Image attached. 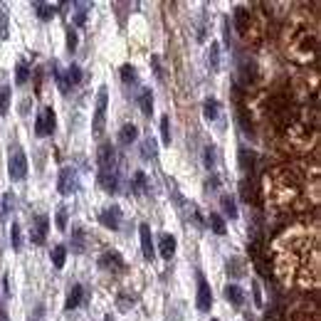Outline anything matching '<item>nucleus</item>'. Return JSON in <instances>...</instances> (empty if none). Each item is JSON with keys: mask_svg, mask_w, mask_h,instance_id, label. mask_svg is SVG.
<instances>
[{"mask_svg": "<svg viewBox=\"0 0 321 321\" xmlns=\"http://www.w3.org/2000/svg\"><path fill=\"white\" fill-rule=\"evenodd\" d=\"M131 304H133V296H119V309L121 311H126Z\"/></svg>", "mask_w": 321, "mask_h": 321, "instance_id": "45", "label": "nucleus"}, {"mask_svg": "<svg viewBox=\"0 0 321 321\" xmlns=\"http://www.w3.org/2000/svg\"><path fill=\"white\" fill-rule=\"evenodd\" d=\"M319 232L309 227H291L272 242V269L282 284L291 289H316L319 287V262H321Z\"/></svg>", "mask_w": 321, "mask_h": 321, "instance_id": "1", "label": "nucleus"}, {"mask_svg": "<svg viewBox=\"0 0 321 321\" xmlns=\"http://www.w3.org/2000/svg\"><path fill=\"white\" fill-rule=\"evenodd\" d=\"M264 193L277 213H306L319 203V171L316 166H282L267 173Z\"/></svg>", "mask_w": 321, "mask_h": 321, "instance_id": "2", "label": "nucleus"}, {"mask_svg": "<svg viewBox=\"0 0 321 321\" xmlns=\"http://www.w3.org/2000/svg\"><path fill=\"white\" fill-rule=\"evenodd\" d=\"M99 220H101V225H104L106 230H119V227H121V208H119V205H111V208L101 210Z\"/></svg>", "mask_w": 321, "mask_h": 321, "instance_id": "10", "label": "nucleus"}, {"mask_svg": "<svg viewBox=\"0 0 321 321\" xmlns=\"http://www.w3.org/2000/svg\"><path fill=\"white\" fill-rule=\"evenodd\" d=\"M47 230H50V218L47 215H37V220H35V230H32V242L35 245H42L45 242V237H47Z\"/></svg>", "mask_w": 321, "mask_h": 321, "instance_id": "14", "label": "nucleus"}, {"mask_svg": "<svg viewBox=\"0 0 321 321\" xmlns=\"http://www.w3.org/2000/svg\"><path fill=\"white\" fill-rule=\"evenodd\" d=\"M284 55L296 64H309L319 57V25L309 13H294L282 30Z\"/></svg>", "mask_w": 321, "mask_h": 321, "instance_id": "4", "label": "nucleus"}, {"mask_svg": "<svg viewBox=\"0 0 321 321\" xmlns=\"http://www.w3.org/2000/svg\"><path fill=\"white\" fill-rule=\"evenodd\" d=\"M146 191V176L141 171L133 173V193H143Z\"/></svg>", "mask_w": 321, "mask_h": 321, "instance_id": "37", "label": "nucleus"}, {"mask_svg": "<svg viewBox=\"0 0 321 321\" xmlns=\"http://www.w3.org/2000/svg\"><path fill=\"white\" fill-rule=\"evenodd\" d=\"M74 186H77L74 171H72V168H62V171H60V181H57V191H60L62 195H69V193H74Z\"/></svg>", "mask_w": 321, "mask_h": 321, "instance_id": "13", "label": "nucleus"}, {"mask_svg": "<svg viewBox=\"0 0 321 321\" xmlns=\"http://www.w3.org/2000/svg\"><path fill=\"white\" fill-rule=\"evenodd\" d=\"M28 77H30V69H28V64H25V62H20V64L15 67V82H18V84H25V82H28Z\"/></svg>", "mask_w": 321, "mask_h": 321, "instance_id": "35", "label": "nucleus"}, {"mask_svg": "<svg viewBox=\"0 0 321 321\" xmlns=\"http://www.w3.org/2000/svg\"><path fill=\"white\" fill-rule=\"evenodd\" d=\"M138 104H141V111H143L146 116L153 111V94H151V89H143V92H141V96H138Z\"/></svg>", "mask_w": 321, "mask_h": 321, "instance_id": "26", "label": "nucleus"}, {"mask_svg": "<svg viewBox=\"0 0 321 321\" xmlns=\"http://www.w3.org/2000/svg\"><path fill=\"white\" fill-rule=\"evenodd\" d=\"M267 321H284V316L277 314V311H272V314H267Z\"/></svg>", "mask_w": 321, "mask_h": 321, "instance_id": "47", "label": "nucleus"}, {"mask_svg": "<svg viewBox=\"0 0 321 321\" xmlns=\"http://www.w3.org/2000/svg\"><path fill=\"white\" fill-rule=\"evenodd\" d=\"M99 267L106 269V272H119V269H124V259L116 250H109L99 257Z\"/></svg>", "mask_w": 321, "mask_h": 321, "instance_id": "11", "label": "nucleus"}, {"mask_svg": "<svg viewBox=\"0 0 321 321\" xmlns=\"http://www.w3.org/2000/svg\"><path fill=\"white\" fill-rule=\"evenodd\" d=\"M30 104H32V99H23V104H20V114H23V116L30 114Z\"/></svg>", "mask_w": 321, "mask_h": 321, "instance_id": "46", "label": "nucleus"}, {"mask_svg": "<svg viewBox=\"0 0 321 321\" xmlns=\"http://www.w3.org/2000/svg\"><path fill=\"white\" fill-rule=\"evenodd\" d=\"M67 47H69V52H74V47H77V32L74 30H69V35H67Z\"/></svg>", "mask_w": 321, "mask_h": 321, "instance_id": "44", "label": "nucleus"}, {"mask_svg": "<svg viewBox=\"0 0 321 321\" xmlns=\"http://www.w3.org/2000/svg\"><path fill=\"white\" fill-rule=\"evenodd\" d=\"M141 156H143L146 160L156 156V143H153L151 138H148V141H143V148H141Z\"/></svg>", "mask_w": 321, "mask_h": 321, "instance_id": "40", "label": "nucleus"}, {"mask_svg": "<svg viewBox=\"0 0 321 321\" xmlns=\"http://www.w3.org/2000/svg\"><path fill=\"white\" fill-rule=\"evenodd\" d=\"M213 306V291L205 282V277L198 274V311H208Z\"/></svg>", "mask_w": 321, "mask_h": 321, "instance_id": "12", "label": "nucleus"}, {"mask_svg": "<svg viewBox=\"0 0 321 321\" xmlns=\"http://www.w3.org/2000/svg\"><path fill=\"white\" fill-rule=\"evenodd\" d=\"M55 126H57L55 109H52V106H45V109L37 114V119H35V133H37V136L52 133V131H55Z\"/></svg>", "mask_w": 321, "mask_h": 321, "instance_id": "8", "label": "nucleus"}, {"mask_svg": "<svg viewBox=\"0 0 321 321\" xmlns=\"http://www.w3.org/2000/svg\"><path fill=\"white\" fill-rule=\"evenodd\" d=\"M82 299H84V287H79V284H74V287L69 289V294H67V301H64V309H67V311H72V309H77V306L82 304Z\"/></svg>", "mask_w": 321, "mask_h": 321, "instance_id": "18", "label": "nucleus"}, {"mask_svg": "<svg viewBox=\"0 0 321 321\" xmlns=\"http://www.w3.org/2000/svg\"><path fill=\"white\" fill-rule=\"evenodd\" d=\"M64 259H67V247L57 245V247L52 250V264H55V269H62V267H64Z\"/></svg>", "mask_w": 321, "mask_h": 321, "instance_id": "28", "label": "nucleus"}, {"mask_svg": "<svg viewBox=\"0 0 321 321\" xmlns=\"http://www.w3.org/2000/svg\"><path fill=\"white\" fill-rule=\"evenodd\" d=\"M151 64H153V74H156V79H158V82H163V69H160L158 57H151Z\"/></svg>", "mask_w": 321, "mask_h": 321, "instance_id": "43", "label": "nucleus"}, {"mask_svg": "<svg viewBox=\"0 0 321 321\" xmlns=\"http://www.w3.org/2000/svg\"><path fill=\"white\" fill-rule=\"evenodd\" d=\"M218 186H220V181H218V178L213 176V178L208 181V191H210V188H218Z\"/></svg>", "mask_w": 321, "mask_h": 321, "instance_id": "48", "label": "nucleus"}, {"mask_svg": "<svg viewBox=\"0 0 321 321\" xmlns=\"http://www.w3.org/2000/svg\"><path fill=\"white\" fill-rule=\"evenodd\" d=\"M225 299H227L230 304H235V306H242L245 294H242V289H240L237 284H227V287H225Z\"/></svg>", "mask_w": 321, "mask_h": 321, "instance_id": "20", "label": "nucleus"}, {"mask_svg": "<svg viewBox=\"0 0 321 321\" xmlns=\"http://www.w3.org/2000/svg\"><path fill=\"white\" fill-rule=\"evenodd\" d=\"M210 225H213V232L215 235H225L227 230H225V220H223V215H218V213H210Z\"/></svg>", "mask_w": 321, "mask_h": 321, "instance_id": "30", "label": "nucleus"}, {"mask_svg": "<svg viewBox=\"0 0 321 321\" xmlns=\"http://www.w3.org/2000/svg\"><path fill=\"white\" fill-rule=\"evenodd\" d=\"M210 69L213 72L220 69V45L218 42H210Z\"/></svg>", "mask_w": 321, "mask_h": 321, "instance_id": "33", "label": "nucleus"}, {"mask_svg": "<svg viewBox=\"0 0 321 321\" xmlns=\"http://www.w3.org/2000/svg\"><path fill=\"white\" fill-rule=\"evenodd\" d=\"M213 321H218V319H213Z\"/></svg>", "mask_w": 321, "mask_h": 321, "instance_id": "51", "label": "nucleus"}, {"mask_svg": "<svg viewBox=\"0 0 321 321\" xmlns=\"http://www.w3.org/2000/svg\"><path fill=\"white\" fill-rule=\"evenodd\" d=\"M220 205H223V213H225L230 220L237 218V205H235V200H232L230 195H223V198H220Z\"/></svg>", "mask_w": 321, "mask_h": 321, "instance_id": "27", "label": "nucleus"}, {"mask_svg": "<svg viewBox=\"0 0 321 321\" xmlns=\"http://www.w3.org/2000/svg\"><path fill=\"white\" fill-rule=\"evenodd\" d=\"M240 74H242V82L250 87L255 79H257V64H255V60H242V64H240Z\"/></svg>", "mask_w": 321, "mask_h": 321, "instance_id": "17", "label": "nucleus"}, {"mask_svg": "<svg viewBox=\"0 0 321 321\" xmlns=\"http://www.w3.org/2000/svg\"><path fill=\"white\" fill-rule=\"evenodd\" d=\"M8 173L13 181H23L28 176V158L20 148H10V158H8Z\"/></svg>", "mask_w": 321, "mask_h": 321, "instance_id": "6", "label": "nucleus"}, {"mask_svg": "<svg viewBox=\"0 0 321 321\" xmlns=\"http://www.w3.org/2000/svg\"><path fill=\"white\" fill-rule=\"evenodd\" d=\"M77 15H74V23L77 25H84V20H87V13L84 10H89V3H77Z\"/></svg>", "mask_w": 321, "mask_h": 321, "instance_id": "39", "label": "nucleus"}, {"mask_svg": "<svg viewBox=\"0 0 321 321\" xmlns=\"http://www.w3.org/2000/svg\"><path fill=\"white\" fill-rule=\"evenodd\" d=\"M218 111H220L218 99H205V104H203V116H205L208 121H213V119H218Z\"/></svg>", "mask_w": 321, "mask_h": 321, "instance_id": "24", "label": "nucleus"}, {"mask_svg": "<svg viewBox=\"0 0 321 321\" xmlns=\"http://www.w3.org/2000/svg\"><path fill=\"white\" fill-rule=\"evenodd\" d=\"M106 171H116V148L111 143L99 146V173H106Z\"/></svg>", "mask_w": 321, "mask_h": 321, "instance_id": "9", "label": "nucleus"}, {"mask_svg": "<svg viewBox=\"0 0 321 321\" xmlns=\"http://www.w3.org/2000/svg\"><path fill=\"white\" fill-rule=\"evenodd\" d=\"M10 109V87H3L0 89V116H5Z\"/></svg>", "mask_w": 321, "mask_h": 321, "instance_id": "32", "label": "nucleus"}, {"mask_svg": "<svg viewBox=\"0 0 321 321\" xmlns=\"http://www.w3.org/2000/svg\"><path fill=\"white\" fill-rule=\"evenodd\" d=\"M55 223H57V230H67V208H60V210H57Z\"/></svg>", "mask_w": 321, "mask_h": 321, "instance_id": "41", "label": "nucleus"}, {"mask_svg": "<svg viewBox=\"0 0 321 321\" xmlns=\"http://www.w3.org/2000/svg\"><path fill=\"white\" fill-rule=\"evenodd\" d=\"M227 274H230L232 279H240V277L245 274V262H242V259H237V257L227 259Z\"/></svg>", "mask_w": 321, "mask_h": 321, "instance_id": "23", "label": "nucleus"}, {"mask_svg": "<svg viewBox=\"0 0 321 321\" xmlns=\"http://www.w3.org/2000/svg\"><path fill=\"white\" fill-rule=\"evenodd\" d=\"M235 28L250 42H259L262 40V25L255 23V13L250 8H237L235 10Z\"/></svg>", "mask_w": 321, "mask_h": 321, "instance_id": "5", "label": "nucleus"}, {"mask_svg": "<svg viewBox=\"0 0 321 321\" xmlns=\"http://www.w3.org/2000/svg\"><path fill=\"white\" fill-rule=\"evenodd\" d=\"M277 133L284 148L294 153H304L316 143L319 136V114L309 109H291L289 104H279L274 111Z\"/></svg>", "mask_w": 321, "mask_h": 321, "instance_id": "3", "label": "nucleus"}, {"mask_svg": "<svg viewBox=\"0 0 321 321\" xmlns=\"http://www.w3.org/2000/svg\"><path fill=\"white\" fill-rule=\"evenodd\" d=\"M291 321H319V311L316 309H309V306H301Z\"/></svg>", "mask_w": 321, "mask_h": 321, "instance_id": "25", "label": "nucleus"}, {"mask_svg": "<svg viewBox=\"0 0 321 321\" xmlns=\"http://www.w3.org/2000/svg\"><path fill=\"white\" fill-rule=\"evenodd\" d=\"M10 242H13V250H20V247H23V235H20V225H18V223L10 225Z\"/></svg>", "mask_w": 321, "mask_h": 321, "instance_id": "34", "label": "nucleus"}, {"mask_svg": "<svg viewBox=\"0 0 321 321\" xmlns=\"http://www.w3.org/2000/svg\"><path fill=\"white\" fill-rule=\"evenodd\" d=\"M109 89L101 87L99 94H96V109H94V124H92V133L94 136H101L104 131V121H106V101H109Z\"/></svg>", "mask_w": 321, "mask_h": 321, "instance_id": "7", "label": "nucleus"}, {"mask_svg": "<svg viewBox=\"0 0 321 321\" xmlns=\"http://www.w3.org/2000/svg\"><path fill=\"white\" fill-rule=\"evenodd\" d=\"M158 252H160V257H163V259H171L176 255V237L173 235H160Z\"/></svg>", "mask_w": 321, "mask_h": 321, "instance_id": "16", "label": "nucleus"}, {"mask_svg": "<svg viewBox=\"0 0 321 321\" xmlns=\"http://www.w3.org/2000/svg\"><path fill=\"white\" fill-rule=\"evenodd\" d=\"M252 163H255V156H252V151L250 148H240V166H242V171H252Z\"/></svg>", "mask_w": 321, "mask_h": 321, "instance_id": "29", "label": "nucleus"}, {"mask_svg": "<svg viewBox=\"0 0 321 321\" xmlns=\"http://www.w3.org/2000/svg\"><path fill=\"white\" fill-rule=\"evenodd\" d=\"M32 8L37 10V18H40V20H52L55 13H57V8H55V5H47V3H32Z\"/></svg>", "mask_w": 321, "mask_h": 321, "instance_id": "21", "label": "nucleus"}, {"mask_svg": "<svg viewBox=\"0 0 321 321\" xmlns=\"http://www.w3.org/2000/svg\"><path fill=\"white\" fill-rule=\"evenodd\" d=\"M136 138H138V128L133 124H124L121 131H119V143L121 146H131Z\"/></svg>", "mask_w": 321, "mask_h": 321, "instance_id": "19", "label": "nucleus"}, {"mask_svg": "<svg viewBox=\"0 0 321 321\" xmlns=\"http://www.w3.org/2000/svg\"><path fill=\"white\" fill-rule=\"evenodd\" d=\"M255 301H257V304H262V296H259V284H257V282H255Z\"/></svg>", "mask_w": 321, "mask_h": 321, "instance_id": "49", "label": "nucleus"}, {"mask_svg": "<svg viewBox=\"0 0 321 321\" xmlns=\"http://www.w3.org/2000/svg\"><path fill=\"white\" fill-rule=\"evenodd\" d=\"M160 141H163V146H171V119L168 116L160 119Z\"/></svg>", "mask_w": 321, "mask_h": 321, "instance_id": "31", "label": "nucleus"}, {"mask_svg": "<svg viewBox=\"0 0 321 321\" xmlns=\"http://www.w3.org/2000/svg\"><path fill=\"white\" fill-rule=\"evenodd\" d=\"M104 321H114V319H111V316H106V319H104Z\"/></svg>", "mask_w": 321, "mask_h": 321, "instance_id": "50", "label": "nucleus"}, {"mask_svg": "<svg viewBox=\"0 0 321 321\" xmlns=\"http://www.w3.org/2000/svg\"><path fill=\"white\" fill-rule=\"evenodd\" d=\"M213 166H215V148L208 146V148H205V168L213 171Z\"/></svg>", "mask_w": 321, "mask_h": 321, "instance_id": "42", "label": "nucleus"}, {"mask_svg": "<svg viewBox=\"0 0 321 321\" xmlns=\"http://www.w3.org/2000/svg\"><path fill=\"white\" fill-rule=\"evenodd\" d=\"M72 252H77V255L84 252V230L82 227H72Z\"/></svg>", "mask_w": 321, "mask_h": 321, "instance_id": "22", "label": "nucleus"}, {"mask_svg": "<svg viewBox=\"0 0 321 321\" xmlns=\"http://www.w3.org/2000/svg\"><path fill=\"white\" fill-rule=\"evenodd\" d=\"M79 79H82V69H79L77 64H72V67L67 69V82H69V84H77ZM67 82H64V84H67Z\"/></svg>", "mask_w": 321, "mask_h": 321, "instance_id": "38", "label": "nucleus"}, {"mask_svg": "<svg viewBox=\"0 0 321 321\" xmlns=\"http://www.w3.org/2000/svg\"><path fill=\"white\" fill-rule=\"evenodd\" d=\"M121 79H124V84H133L136 82V69L131 64H124L121 67Z\"/></svg>", "mask_w": 321, "mask_h": 321, "instance_id": "36", "label": "nucleus"}, {"mask_svg": "<svg viewBox=\"0 0 321 321\" xmlns=\"http://www.w3.org/2000/svg\"><path fill=\"white\" fill-rule=\"evenodd\" d=\"M138 235H141L143 257H146V259H153V257H156V247H153V240H151V227H148V225H141V227H138Z\"/></svg>", "mask_w": 321, "mask_h": 321, "instance_id": "15", "label": "nucleus"}]
</instances>
